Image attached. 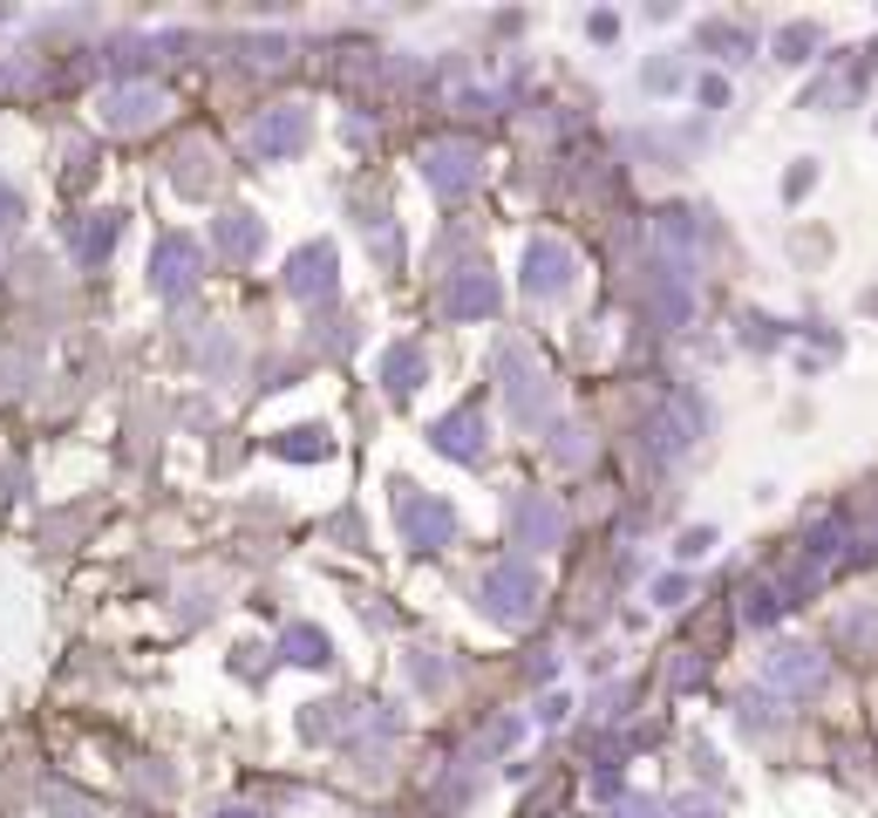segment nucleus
Masks as SVG:
<instances>
[{
  "label": "nucleus",
  "instance_id": "nucleus-1",
  "mask_svg": "<svg viewBox=\"0 0 878 818\" xmlns=\"http://www.w3.org/2000/svg\"><path fill=\"white\" fill-rule=\"evenodd\" d=\"M477 607H484L497 628H525V620L538 614V573H532L525 560L491 566L484 580H477Z\"/></svg>",
  "mask_w": 878,
  "mask_h": 818
},
{
  "label": "nucleus",
  "instance_id": "nucleus-2",
  "mask_svg": "<svg viewBox=\"0 0 878 818\" xmlns=\"http://www.w3.org/2000/svg\"><path fill=\"white\" fill-rule=\"evenodd\" d=\"M497 375H504V403H511L517 423H538L552 410V375H545V362L532 355L525 341H504L497 348Z\"/></svg>",
  "mask_w": 878,
  "mask_h": 818
},
{
  "label": "nucleus",
  "instance_id": "nucleus-3",
  "mask_svg": "<svg viewBox=\"0 0 878 818\" xmlns=\"http://www.w3.org/2000/svg\"><path fill=\"white\" fill-rule=\"evenodd\" d=\"M647 259L661 280H695V259H702V225L695 212H661L647 232Z\"/></svg>",
  "mask_w": 878,
  "mask_h": 818
},
{
  "label": "nucleus",
  "instance_id": "nucleus-4",
  "mask_svg": "<svg viewBox=\"0 0 878 818\" xmlns=\"http://www.w3.org/2000/svg\"><path fill=\"white\" fill-rule=\"evenodd\" d=\"M824 676H831V661H824L811 641H777V648L763 655V689H770V695H817Z\"/></svg>",
  "mask_w": 878,
  "mask_h": 818
},
{
  "label": "nucleus",
  "instance_id": "nucleus-5",
  "mask_svg": "<svg viewBox=\"0 0 878 818\" xmlns=\"http://www.w3.org/2000/svg\"><path fill=\"white\" fill-rule=\"evenodd\" d=\"M197 273H205V253H197V240H184V232H164L150 253V287L157 300H191L197 294Z\"/></svg>",
  "mask_w": 878,
  "mask_h": 818
},
{
  "label": "nucleus",
  "instance_id": "nucleus-6",
  "mask_svg": "<svg viewBox=\"0 0 878 818\" xmlns=\"http://www.w3.org/2000/svg\"><path fill=\"white\" fill-rule=\"evenodd\" d=\"M395 525H403V539L416 545V553H443V545L457 539V512L443 498H422V491L395 498Z\"/></svg>",
  "mask_w": 878,
  "mask_h": 818
},
{
  "label": "nucleus",
  "instance_id": "nucleus-7",
  "mask_svg": "<svg viewBox=\"0 0 878 818\" xmlns=\"http://www.w3.org/2000/svg\"><path fill=\"white\" fill-rule=\"evenodd\" d=\"M572 273H579V259H572L566 240H532V246H525V294H532V300L572 294Z\"/></svg>",
  "mask_w": 878,
  "mask_h": 818
},
{
  "label": "nucleus",
  "instance_id": "nucleus-8",
  "mask_svg": "<svg viewBox=\"0 0 878 818\" xmlns=\"http://www.w3.org/2000/svg\"><path fill=\"white\" fill-rule=\"evenodd\" d=\"M708 431V410L695 403V396H674L654 423H647V444H654V457L661 464H674V457H688V444Z\"/></svg>",
  "mask_w": 878,
  "mask_h": 818
},
{
  "label": "nucleus",
  "instance_id": "nucleus-9",
  "mask_svg": "<svg viewBox=\"0 0 878 818\" xmlns=\"http://www.w3.org/2000/svg\"><path fill=\"white\" fill-rule=\"evenodd\" d=\"M477 178H484V164H477L470 144H429L422 150V184L436 191V199H463Z\"/></svg>",
  "mask_w": 878,
  "mask_h": 818
},
{
  "label": "nucleus",
  "instance_id": "nucleus-10",
  "mask_svg": "<svg viewBox=\"0 0 878 818\" xmlns=\"http://www.w3.org/2000/svg\"><path fill=\"white\" fill-rule=\"evenodd\" d=\"M504 307V294H497V273L491 266H463L457 280L443 287V315L450 321H491Z\"/></svg>",
  "mask_w": 878,
  "mask_h": 818
},
{
  "label": "nucleus",
  "instance_id": "nucleus-11",
  "mask_svg": "<svg viewBox=\"0 0 878 818\" xmlns=\"http://www.w3.org/2000/svg\"><path fill=\"white\" fill-rule=\"evenodd\" d=\"M307 130H313L307 103H272L253 124V150H259V158H293V150L307 144Z\"/></svg>",
  "mask_w": 878,
  "mask_h": 818
},
{
  "label": "nucleus",
  "instance_id": "nucleus-12",
  "mask_svg": "<svg viewBox=\"0 0 878 818\" xmlns=\"http://www.w3.org/2000/svg\"><path fill=\"white\" fill-rule=\"evenodd\" d=\"M429 444L443 450V457H457V464H484L491 457V423H484V410H450L429 431Z\"/></svg>",
  "mask_w": 878,
  "mask_h": 818
},
{
  "label": "nucleus",
  "instance_id": "nucleus-13",
  "mask_svg": "<svg viewBox=\"0 0 878 818\" xmlns=\"http://www.w3.org/2000/svg\"><path fill=\"white\" fill-rule=\"evenodd\" d=\"M157 116H164V89L157 83H124V89L103 96V124L109 130H143V124H157Z\"/></svg>",
  "mask_w": 878,
  "mask_h": 818
},
{
  "label": "nucleus",
  "instance_id": "nucleus-14",
  "mask_svg": "<svg viewBox=\"0 0 878 818\" xmlns=\"http://www.w3.org/2000/svg\"><path fill=\"white\" fill-rule=\"evenodd\" d=\"M517 545H538V553H552V545H566V504L532 491L525 504H517Z\"/></svg>",
  "mask_w": 878,
  "mask_h": 818
},
{
  "label": "nucleus",
  "instance_id": "nucleus-15",
  "mask_svg": "<svg viewBox=\"0 0 878 818\" xmlns=\"http://www.w3.org/2000/svg\"><path fill=\"white\" fill-rule=\"evenodd\" d=\"M334 266H341L334 246H300L293 266H287V287H293L300 300H334V287H341V280H334Z\"/></svg>",
  "mask_w": 878,
  "mask_h": 818
},
{
  "label": "nucleus",
  "instance_id": "nucleus-16",
  "mask_svg": "<svg viewBox=\"0 0 878 818\" xmlns=\"http://www.w3.org/2000/svg\"><path fill=\"white\" fill-rule=\"evenodd\" d=\"M259 246H266V219H253V212H218V219H212V253L253 259Z\"/></svg>",
  "mask_w": 878,
  "mask_h": 818
},
{
  "label": "nucleus",
  "instance_id": "nucleus-17",
  "mask_svg": "<svg viewBox=\"0 0 878 818\" xmlns=\"http://www.w3.org/2000/svg\"><path fill=\"white\" fill-rule=\"evenodd\" d=\"M382 382H388V396H416V389L429 382V355L416 341H395L382 355Z\"/></svg>",
  "mask_w": 878,
  "mask_h": 818
},
{
  "label": "nucleus",
  "instance_id": "nucleus-18",
  "mask_svg": "<svg viewBox=\"0 0 878 818\" xmlns=\"http://www.w3.org/2000/svg\"><path fill=\"white\" fill-rule=\"evenodd\" d=\"M695 280H647V300H654V315H661V328H682L688 321V307H695V294H688Z\"/></svg>",
  "mask_w": 878,
  "mask_h": 818
},
{
  "label": "nucleus",
  "instance_id": "nucleus-19",
  "mask_svg": "<svg viewBox=\"0 0 878 818\" xmlns=\"http://www.w3.org/2000/svg\"><path fill=\"white\" fill-rule=\"evenodd\" d=\"M279 648H287V661H300V669H328V661H334V641L321 628H287Z\"/></svg>",
  "mask_w": 878,
  "mask_h": 818
},
{
  "label": "nucleus",
  "instance_id": "nucleus-20",
  "mask_svg": "<svg viewBox=\"0 0 878 818\" xmlns=\"http://www.w3.org/2000/svg\"><path fill=\"white\" fill-rule=\"evenodd\" d=\"M109 246H116V212H96V219L83 225V240H75V253H83V259L96 266V259H103Z\"/></svg>",
  "mask_w": 878,
  "mask_h": 818
},
{
  "label": "nucleus",
  "instance_id": "nucleus-21",
  "mask_svg": "<svg viewBox=\"0 0 878 818\" xmlns=\"http://www.w3.org/2000/svg\"><path fill=\"white\" fill-rule=\"evenodd\" d=\"M783 614V601H777V587H749L742 594V620H749V628H770V620Z\"/></svg>",
  "mask_w": 878,
  "mask_h": 818
},
{
  "label": "nucleus",
  "instance_id": "nucleus-22",
  "mask_svg": "<svg viewBox=\"0 0 878 818\" xmlns=\"http://www.w3.org/2000/svg\"><path fill=\"white\" fill-rule=\"evenodd\" d=\"M777 49H783V62H811L804 49H817V28H804V21H790V28L777 34Z\"/></svg>",
  "mask_w": 878,
  "mask_h": 818
},
{
  "label": "nucleus",
  "instance_id": "nucleus-23",
  "mask_svg": "<svg viewBox=\"0 0 878 818\" xmlns=\"http://www.w3.org/2000/svg\"><path fill=\"white\" fill-rule=\"evenodd\" d=\"M287 457H328L334 444H328V431H287V444H279Z\"/></svg>",
  "mask_w": 878,
  "mask_h": 818
},
{
  "label": "nucleus",
  "instance_id": "nucleus-24",
  "mask_svg": "<svg viewBox=\"0 0 878 818\" xmlns=\"http://www.w3.org/2000/svg\"><path fill=\"white\" fill-rule=\"evenodd\" d=\"M702 42H708V49H729V62H736V49H749V34H742V28H722V21H715V28H702Z\"/></svg>",
  "mask_w": 878,
  "mask_h": 818
},
{
  "label": "nucleus",
  "instance_id": "nucleus-25",
  "mask_svg": "<svg viewBox=\"0 0 878 818\" xmlns=\"http://www.w3.org/2000/svg\"><path fill=\"white\" fill-rule=\"evenodd\" d=\"M708 545H715V532H708V525H688L682 539H674V553H682V560H702Z\"/></svg>",
  "mask_w": 878,
  "mask_h": 818
},
{
  "label": "nucleus",
  "instance_id": "nucleus-26",
  "mask_svg": "<svg viewBox=\"0 0 878 818\" xmlns=\"http://www.w3.org/2000/svg\"><path fill=\"white\" fill-rule=\"evenodd\" d=\"M742 723H749V730H770V723H777V716H770V689H763V695H742Z\"/></svg>",
  "mask_w": 878,
  "mask_h": 818
},
{
  "label": "nucleus",
  "instance_id": "nucleus-27",
  "mask_svg": "<svg viewBox=\"0 0 878 818\" xmlns=\"http://www.w3.org/2000/svg\"><path fill=\"white\" fill-rule=\"evenodd\" d=\"M667 818H722V811H715V798H674Z\"/></svg>",
  "mask_w": 878,
  "mask_h": 818
},
{
  "label": "nucleus",
  "instance_id": "nucleus-28",
  "mask_svg": "<svg viewBox=\"0 0 878 818\" xmlns=\"http://www.w3.org/2000/svg\"><path fill=\"white\" fill-rule=\"evenodd\" d=\"M654 601H661V607H682V601H688V580H682V573H667L661 587H654Z\"/></svg>",
  "mask_w": 878,
  "mask_h": 818
},
{
  "label": "nucleus",
  "instance_id": "nucleus-29",
  "mask_svg": "<svg viewBox=\"0 0 878 818\" xmlns=\"http://www.w3.org/2000/svg\"><path fill=\"white\" fill-rule=\"evenodd\" d=\"M558 457L579 464V457H586V431H572V423H566V431H558Z\"/></svg>",
  "mask_w": 878,
  "mask_h": 818
},
{
  "label": "nucleus",
  "instance_id": "nucleus-30",
  "mask_svg": "<svg viewBox=\"0 0 878 818\" xmlns=\"http://www.w3.org/2000/svg\"><path fill=\"white\" fill-rule=\"evenodd\" d=\"M416 682L436 689V682H443V661H436V655H416Z\"/></svg>",
  "mask_w": 878,
  "mask_h": 818
},
{
  "label": "nucleus",
  "instance_id": "nucleus-31",
  "mask_svg": "<svg viewBox=\"0 0 878 818\" xmlns=\"http://www.w3.org/2000/svg\"><path fill=\"white\" fill-rule=\"evenodd\" d=\"M613 818H667V811H661V805H647V798H627Z\"/></svg>",
  "mask_w": 878,
  "mask_h": 818
},
{
  "label": "nucleus",
  "instance_id": "nucleus-32",
  "mask_svg": "<svg viewBox=\"0 0 878 818\" xmlns=\"http://www.w3.org/2000/svg\"><path fill=\"white\" fill-rule=\"evenodd\" d=\"M14 219H21V199H14V191H8V184H0V232H8Z\"/></svg>",
  "mask_w": 878,
  "mask_h": 818
},
{
  "label": "nucleus",
  "instance_id": "nucleus-33",
  "mask_svg": "<svg viewBox=\"0 0 878 818\" xmlns=\"http://www.w3.org/2000/svg\"><path fill=\"white\" fill-rule=\"evenodd\" d=\"M218 818H253V811H218Z\"/></svg>",
  "mask_w": 878,
  "mask_h": 818
}]
</instances>
